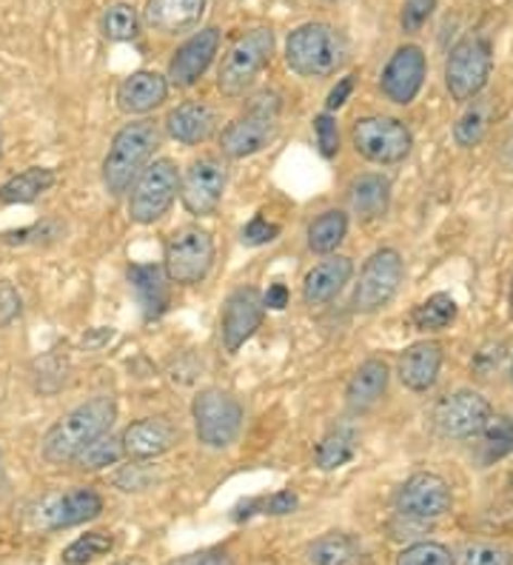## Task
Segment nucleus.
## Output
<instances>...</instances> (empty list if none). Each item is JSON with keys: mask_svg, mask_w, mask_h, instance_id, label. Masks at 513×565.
Listing matches in <instances>:
<instances>
[{"mask_svg": "<svg viewBox=\"0 0 513 565\" xmlns=\"http://www.w3.org/2000/svg\"><path fill=\"white\" fill-rule=\"evenodd\" d=\"M274 54V32L260 26V29L246 32L237 38L228 52L223 54L217 72V89L226 98H242L249 92L256 75L268 66Z\"/></svg>", "mask_w": 513, "mask_h": 565, "instance_id": "nucleus-5", "label": "nucleus"}, {"mask_svg": "<svg viewBox=\"0 0 513 565\" xmlns=\"http://www.w3.org/2000/svg\"><path fill=\"white\" fill-rule=\"evenodd\" d=\"M214 266V240L200 226H183L174 231L166 243L163 272L168 282L177 286H197L209 277Z\"/></svg>", "mask_w": 513, "mask_h": 565, "instance_id": "nucleus-9", "label": "nucleus"}, {"mask_svg": "<svg viewBox=\"0 0 513 565\" xmlns=\"http://www.w3.org/2000/svg\"><path fill=\"white\" fill-rule=\"evenodd\" d=\"M114 565H143V563H137V560H126V563H114Z\"/></svg>", "mask_w": 513, "mask_h": 565, "instance_id": "nucleus-50", "label": "nucleus"}, {"mask_svg": "<svg viewBox=\"0 0 513 565\" xmlns=\"http://www.w3.org/2000/svg\"><path fill=\"white\" fill-rule=\"evenodd\" d=\"M226 180V163L214 154H205V158L191 163L186 175L180 177V198L186 212L195 214V217H212L223 203Z\"/></svg>", "mask_w": 513, "mask_h": 565, "instance_id": "nucleus-13", "label": "nucleus"}, {"mask_svg": "<svg viewBox=\"0 0 513 565\" xmlns=\"http://www.w3.org/2000/svg\"><path fill=\"white\" fill-rule=\"evenodd\" d=\"M511 382H513V366H511Z\"/></svg>", "mask_w": 513, "mask_h": 565, "instance_id": "nucleus-51", "label": "nucleus"}, {"mask_svg": "<svg viewBox=\"0 0 513 565\" xmlns=\"http://www.w3.org/2000/svg\"><path fill=\"white\" fill-rule=\"evenodd\" d=\"M391 206V180L377 172L360 175L351 184V209L363 221H377Z\"/></svg>", "mask_w": 513, "mask_h": 565, "instance_id": "nucleus-28", "label": "nucleus"}, {"mask_svg": "<svg viewBox=\"0 0 513 565\" xmlns=\"http://www.w3.org/2000/svg\"><path fill=\"white\" fill-rule=\"evenodd\" d=\"M168 98V80L160 72H132L117 89V106L126 115H149Z\"/></svg>", "mask_w": 513, "mask_h": 565, "instance_id": "nucleus-20", "label": "nucleus"}, {"mask_svg": "<svg viewBox=\"0 0 513 565\" xmlns=\"http://www.w3.org/2000/svg\"><path fill=\"white\" fill-rule=\"evenodd\" d=\"M388 363L379 357H368L360 363L351 380L346 386V405L351 414H365L383 400L385 389H388Z\"/></svg>", "mask_w": 513, "mask_h": 565, "instance_id": "nucleus-23", "label": "nucleus"}, {"mask_svg": "<svg viewBox=\"0 0 513 565\" xmlns=\"http://www.w3.org/2000/svg\"><path fill=\"white\" fill-rule=\"evenodd\" d=\"M453 491L439 474L420 472L414 477H408L402 482V489L397 491V512L408 519H439L442 514L451 512Z\"/></svg>", "mask_w": 513, "mask_h": 565, "instance_id": "nucleus-14", "label": "nucleus"}, {"mask_svg": "<svg viewBox=\"0 0 513 565\" xmlns=\"http://www.w3.org/2000/svg\"><path fill=\"white\" fill-rule=\"evenodd\" d=\"M491 117H493V106L491 100L485 98H474L468 103V109L462 112V117L453 126V140L462 149H474V146L483 143V138L491 129Z\"/></svg>", "mask_w": 513, "mask_h": 565, "instance_id": "nucleus-31", "label": "nucleus"}, {"mask_svg": "<svg viewBox=\"0 0 513 565\" xmlns=\"http://www.w3.org/2000/svg\"><path fill=\"white\" fill-rule=\"evenodd\" d=\"M442 346L437 340H420V343H411L405 352L400 354V363H397V375H400L402 386L411 391H430L434 382L439 377V368H442Z\"/></svg>", "mask_w": 513, "mask_h": 565, "instance_id": "nucleus-19", "label": "nucleus"}, {"mask_svg": "<svg viewBox=\"0 0 513 565\" xmlns=\"http://www.w3.org/2000/svg\"><path fill=\"white\" fill-rule=\"evenodd\" d=\"M351 275H354V263L351 260L342 258V254L325 258L302 280V300H305V306H325V303H331L346 289Z\"/></svg>", "mask_w": 513, "mask_h": 565, "instance_id": "nucleus-21", "label": "nucleus"}, {"mask_svg": "<svg viewBox=\"0 0 513 565\" xmlns=\"http://www.w3.org/2000/svg\"><path fill=\"white\" fill-rule=\"evenodd\" d=\"M460 565H513V554L497 542H474L462 551Z\"/></svg>", "mask_w": 513, "mask_h": 565, "instance_id": "nucleus-40", "label": "nucleus"}, {"mask_svg": "<svg viewBox=\"0 0 513 565\" xmlns=\"http://www.w3.org/2000/svg\"><path fill=\"white\" fill-rule=\"evenodd\" d=\"M180 191V172L177 163L168 158L149 163V166L137 175L128 194V217L140 226L158 223L163 214L172 209L174 198Z\"/></svg>", "mask_w": 513, "mask_h": 565, "instance_id": "nucleus-7", "label": "nucleus"}, {"mask_svg": "<svg viewBox=\"0 0 513 565\" xmlns=\"http://www.w3.org/2000/svg\"><path fill=\"white\" fill-rule=\"evenodd\" d=\"M279 112H283V100H279L277 92L265 89V92L256 95L249 109L235 123H228L223 135H220L223 154L232 161H242V158L263 152L277 135Z\"/></svg>", "mask_w": 513, "mask_h": 565, "instance_id": "nucleus-4", "label": "nucleus"}, {"mask_svg": "<svg viewBox=\"0 0 513 565\" xmlns=\"http://www.w3.org/2000/svg\"><path fill=\"white\" fill-rule=\"evenodd\" d=\"M305 563L309 565H365L368 554H365L363 542L356 537L346 535V531H328V535L317 537L309 542L305 549Z\"/></svg>", "mask_w": 513, "mask_h": 565, "instance_id": "nucleus-27", "label": "nucleus"}, {"mask_svg": "<svg viewBox=\"0 0 513 565\" xmlns=\"http://www.w3.org/2000/svg\"><path fill=\"white\" fill-rule=\"evenodd\" d=\"M460 314L456 300L448 294V291H437L430 294L428 300H423L420 306L411 312V323H414L416 331H425V335H437V331H446Z\"/></svg>", "mask_w": 513, "mask_h": 565, "instance_id": "nucleus-30", "label": "nucleus"}, {"mask_svg": "<svg viewBox=\"0 0 513 565\" xmlns=\"http://www.w3.org/2000/svg\"><path fill=\"white\" fill-rule=\"evenodd\" d=\"M166 129L177 143L200 146L217 129V112L205 103H183L168 112Z\"/></svg>", "mask_w": 513, "mask_h": 565, "instance_id": "nucleus-26", "label": "nucleus"}, {"mask_svg": "<svg viewBox=\"0 0 513 565\" xmlns=\"http://www.w3.org/2000/svg\"><path fill=\"white\" fill-rule=\"evenodd\" d=\"M348 235V217L340 209H328L314 217L309 226V249L317 254H331Z\"/></svg>", "mask_w": 513, "mask_h": 565, "instance_id": "nucleus-32", "label": "nucleus"}, {"mask_svg": "<svg viewBox=\"0 0 513 565\" xmlns=\"http://www.w3.org/2000/svg\"><path fill=\"white\" fill-rule=\"evenodd\" d=\"M346 58V38L328 24H302L286 40L288 70L300 77L337 75Z\"/></svg>", "mask_w": 513, "mask_h": 565, "instance_id": "nucleus-3", "label": "nucleus"}, {"mask_svg": "<svg viewBox=\"0 0 513 565\" xmlns=\"http://www.w3.org/2000/svg\"><path fill=\"white\" fill-rule=\"evenodd\" d=\"M314 131H317V146L323 158H337L340 152V126H337V117L331 112H323V115L314 117Z\"/></svg>", "mask_w": 513, "mask_h": 565, "instance_id": "nucleus-41", "label": "nucleus"}, {"mask_svg": "<svg viewBox=\"0 0 513 565\" xmlns=\"http://www.w3.org/2000/svg\"><path fill=\"white\" fill-rule=\"evenodd\" d=\"M397 565H453V554L434 540H420L400 551Z\"/></svg>", "mask_w": 513, "mask_h": 565, "instance_id": "nucleus-38", "label": "nucleus"}, {"mask_svg": "<svg viewBox=\"0 0 513 565\" xmlns=\"http://www.w3.org/2000/svg\"><path fill=\"white\" fill-rule=\"evenodd\" d=\"M300 500H297L295 491H277L272 497H260V500H251L246 503V512H237L235 519L251 517V514H272V517H283V514H295Z\"/></svg>", "mask_w": 513, "mask_h": 565, "instance_id": "nucleus-39", "label": "nucleus"}, {"mask_svg": "<svg viewBox=\"0 0 513 565\" xmlns=\"http://www.w3.org/2000/svg\"><path fill=\"white\" fill-rule=\"evenodd\" d=\"M279 237V226L277 223H268L263 214H254L249 221V226L242 229V243L246 246H265L277 240Z\"/></svg>", "mask_w": 513, "mask_h": 565, "instance_id": "nucleus-43", "label": "nucleus"}, {"mask_svg": "<svg viewBox=\"0 0 513 565\" xmlns=\"http://www.w3.org/2000/svg\"><path fill=\"white\" fill-rule=\"evenodd\" d=\"M103 512V497L91 489H75L58 497L43 512V526L49 531H63V528L84 526L89 519L100 517Z\"/></svg>", "mask_w": 513, "mask_h": 565, "instance_id": "nucleus-22", "label": "nucleus"}, {"mask_svg": "<svg viewBox=\"0 0 513 565\" xmlns=\"http://www.w3.org/2000/svg\"><path fill=\"white\" fill-rule=\"evenodd\" d=\"M128 282L137 294V303L143 309L146 321H160L172 303V291H168V277L163 266L154 263H135L128 268Z\"/></svg>", "mask_w": 513, "mask_h": 565, "instance_id": "nucleus-24", "label": "nucleus"}, {"mask_svg": "<svg viewBox=\"0 0 513 565\" xmlns=\"http://www.w3.org/2000/svg\"><path fill=\"white\" fill-rule=\"evenodd\" d=\"M54 172L46 166H29L23 168L21 175L9 177L7 184L0 186V203L7 206H17V203H32L38 200L43 191H49L54 186Z\"/></svg>", "mask_w": 513, "mask_h": 565, "instance_id": "nucleus-29", "label": "nucleus"}, {"mask_svg": "<svg viewBox=\"0 0 513 565\" xmlns=\"http://www.w3.org/2000/svg\"><path fill=\"white\" fill-rule=\"evenodd\" d=\"M21 314V294L9 282H0V326H9Z\"/></svg>", "mask_w": 513, "mask_h": 565, "instance_id": "nucleus-45", "label": "nucleus"}, {"mask_svg": "<svg viewBox=\"0 0 513 565\" xmlns=\"http://www.w3.org/2000/svg\"><path fill=\"white\" fill-rule=\"evenodd\" d=\"M402 277H405V263H402V254L397 249H377L365 260L363 272H360V282L354 286V298H351V306L360 314H374L383 312L402 286Z\"/></svg>", "mask_w": 513, "mask_h": 565, "instance_id": "nucleus-10", "label": "nucleus"}, {"mask_svg": "<svg viewBox=\"0 0 513 565\" xmlns=\"http://www.w3.org/2000/svg\"><path fill=\"white\" fill-rule=\"evenodd\" d=\"M356 454V440L351 431H346V428H337V431H331V435H325L323 440H320L317 451H314V457H317V466L323 468V472H334V468L346 466V463H351Z\"/></svg>", "mask_w": 513, "mask_h": 565, "instance_id": "nucleus-34", "label": "nucleus"}, {"mask_svg": "<svg viewBox=\"0 0 513 565\" xmlns=\"http://www.w3.org/2000/svg\"><path fill=\"white\" fill-rule=\"evenodd\" d=\"M425 77H428V58L420 47L405 43L388 58L383 77H379V89L391 103L397 106H408L414 103L416 95L423 92Z\"/></svg>", "mask_w": 513, "mask_h": 565, "instance_id": "nucleus-16", "label": "nucleus"}, {"mask_svg": "<svg viewBox=\"0 0 513 565\" xmlns=\"http://www.w3.org/2000/svg\"><path fill=\"white\" fill-rule=\"evenodd\" d=\"M288 289L286 282H274V286H268V291L263 294V303L265 309H274V312H283V309L288 306Z\"/></svg>", "mask_w": 513, "mask_h": 565, "instance_id": "nucleus-48", "label": "nucleus"}, {"mask_svg": "<svg viewBox=\"0 0 513 565\" xmlns=\"http://www.w3.org/2000/svg\"><path fill=\"white\" fill-rule=\"evenodd\" d=\"M112 549H114L112 535H107V531H89V535L77 537L72 545H66L61 560L66 565H86V563H95L98 557H107Z\"/></svg>", "mask_w": 513, "mask_h": 565, "instance_id": "nucleus-36", "label": "nucleus"}, {"mask_svg": "<svg viewBox=\"0 0 513 565\" xmlns=\"http://www.w3.org/2000/svg\"><path fill=\"white\" fill-rule=\"evenodd\" d=\"M123 451L128 460H154L180 443V428L163 417H143L123 431Z\"/></svg>", "mask_w": 513, "mask_h": 565, "instance_id": "nucleus-18", "label": "nucleus"}, {"mask_svg": "<svg viewBox=\"0 0 513 565\" xmlns=\"http://www.w3.org/2000/svg\"><path fill=\"white\" fill-rule=\"evenodd\" d=\"M508 309H511V321H513V280H511V291H508Z\"/></svg>", "mask_w": 513, "mask_h": 565, "instance_id": "nucleus-49", "label": "nucleus"}, {"mask_svg": "<svg viewBox=\"0 0 513 565\" xmlns=\"http://www.w3.org/2000/svg\"><path fill=\"white\" fill-rule=\"evenodd\" d=\"M263 294L254 286H242V289L232 291L223 303V317H220V337H223L226 352H240L242 346L254 337V331L263 326Z\"/></svg>", "mask_w": 513, "mask_h": 565, "instance_id": "nucleus-15", "label": "nucleus"}, {"mask_svg": "<svg viewBox=\"0 0 513 565\" xmlns=\"http://www.w3.org/2000/svg\"><path fill=\"white\" fill-rule=\"evenodd\" d=\"M351 92H354V75L342 77L340 84L334 86L331 95H328V100H325V109H328V112H337V109H342L346 106V100L351 98Z\"/></svg>", "mask_w": 513, "mask_h": 565, "instance_id": "nucleus-47", "label": "nucleus"}, {"mask_svg": "<svg viewBox=\"0 0 513 565\" xmlns=\"http://www.w3.org/2000/svg\"><path fill=\"white\" fill-rule=\"evenodd\" d=\"M479 437H483L485 463L508 457L513 451V417H508V414H491V420L485 423Z\"/></svg>", "mask_w": 513, "mask_h": 565, "instance_id": "nucleus-35", "label": "nucleus"}, {"mask_svg": "<svg viewBox=\"0 0 513 565\" xmlns=\"http://www.w3.org/2000/svg\"><path fill=\"white\" fill-rule=\"evenodd\" d=\"M491 414L493 409L485 394L474 389H460L439 400L434 409V426L442 437L471 440V437H479L485 423L491 420Z\"/></svg>", "mask_w": 513, "mask_h": 565, "instance_id": "nucleus-12", "label": "nucleus"}, {"mask_svg": "<svg viewBox=\"0 0 513 565\" xmlns=\"http://www.w3.org/2000/svg\"><path fill=\"white\" fill-rule=\"evenodd\" d=\"M123 457H126V451H123V440L109 431V435L98 437L95 443L86 445V449L80 451L72 463H75L77 468H84V472H103V468H109V466H117Z\"/></svg>", "mask_w": 513, "mask_h": 565, "instance_id": "nucleus-33", "label": "nucleus"}, {"mask_svg": "<svg viewBox=\"0 0 513 565\" xmlns=\"http://www.w3.org/2000/svg\"><path fill=\"white\" fill-rule=\"evenodd\" d=\"M434 9H437V0H405V3H402V15H400L402 29L411 32V35L420 32L430 21Z\"/></svg>", "mask_w": 513, "mask_h": 565, "instance_id": "nucleus-42", "label": "nucleus"}, {"mask_svg": "<svg viewBox=\"0 0 513 565\" xmlns=\"http://www.w3.org/2000/svg\"><path fill=\"white\" fill-rule=\"evenodd\" d=\"M137 29H140V17H137V9L132 3H114L107 9L103 15V35L114 43H126V40L137 38Z\"/></svg>", "mask_w": 513, "mask_h": 565, "instance_id": "nucleus-37", "label": "nucleus"}, {"mask_svg": "<svg viewBox=\"0 0 513 565\" xmlns=\"http://www.w3.org/2000/svg\"><path fill=\"white\" fill-rule=\"evenodd\" d=\"M351 143L365 161L377 163V166H397L414 149V135L397 117L371 115L360 117L351 126Z\"/></svg>", "mask_w": 513, "mask_h": 565, "instance_id": "nucleus-8", "label": "nucleus"}, {"mask_svg": "<svg viewBox=\"0 0 513 565\" xmlns=\"http://www.w3.org/2000/svg\"><path fill=\"white\" fill-rule=\"evenodd\" d=\"M117 420V403L112 398H95L63 414L43 437V457L49 463H72L89 443L109 435Z\"/></svg>", "mask_w": 513, "mask_h": 565, "instance_id": "nucleus-1", "label": "nucleus"}, {"mask_svg": "<svg viewBox=\"0 0 513 565\" xmlns=\"http://www.w3.org/2000/svg\"><path fill=\"white\" fill-rule=\"evenodd\" d=\"M220 52V29L217 26H209V29H200L197 35H191L186 43H183L174 58L168 61V86H177V89H189L195 86L200 77L209 72V66L214 63V54Z\"/></svg>", "mask_w": 513, "mask_h": 565, "instance_id": "nucleus-17", "label": "nucleus"}, {"mask_svg": "<svg viewBox=\"0 0 513 565\" xmlns=\"http://www.w3.org/2000/svg\"><path fill=\"white\" fill-rule=\"evenodd\" d=\"M149 480L151 477L143 472V468L128 466V468H123L117 477H114V486H121L123 491H143L146 486H149Z\"/></svg>", "mask_w": 513, "mask_h": 565, "instance_id": "nucleus-46", "label": "nucleus"}, {"mask_svg": "<svg viewBox=\"0 0 513 565\" xmlns=\"http://www.w3.org/2000/svg\"><path fill=\"white\" fill-rule=\"evenodd\" d=\"M197 440L209 449H228L240 437L242 405L223 389H203L191 403Z\"/></svg>", "mask_w": 513, "mask_h": 565, "instance_id": "nucleus-11", "label": "nucleus"}, {"mask_svg": "<svg viewBox=\"0 0 513 565\" xmlns=\"http://www.w3.org/2000/svg\"><path fill=\"white\" fill-rule=\"evenodd\" d=\"M209 0H149L146 24L160 35H183L200 26Z\"/></svg>", "mask_w": 513, "mask_h": 565, "instance_id": "nucleus-25", "label": "nucleus"}, {"mask_svg": "<svg viewBox=\"0 0 513 565\" xmlns=\"http://www.w3.org/2000/svg\"><path fill=\"white\" fill-rule=\"evenodd\" d=\"M166 565H235V560L228 557L226 551L220 549H205L195 551V554H183V557H174Z\"/></svg>", "mask_w": 513, "mask_h": 565, "instance_id": "nucleus-44", "label": "nucleus"}, {"mask_svg": "<svg viewBox=\"0 0 513 565\" xmlns=\"http://www.w3.org/2000/svg\"><path fill=\"white\" fill-rule=\"evenodd\" d=\"M0 140H3V135H0Z\"/></svg>", "mask_w": 513, "mask_h": 565, "instance_id": "nucleus-52", "label": "nucleus"}, {"mask_svg": "<svg viewBox=\"0 0 513 565\" xmlns=\"http://www.w3.org/2000/svg\"><path fill=\"white\" fill-rule=\"evenodd\" d=\"M158 143L160 131L151 121L126 123L114 135L107 161H103V186H107L112 198H123L132 189V184H135L137 175L146 168Z\"/></svg>", "mask_w": 513, "mask_h": 565, "instance_id": "nucleus-2", "label": "nucleus"}, {"mask_svg": "<svg viewBox=\"0 0 513 565\" xmlns=\"http://www.w3.org/2000/svg\"><path fill=\"white\" fill-rule=\"evenodd\" d=\"M493 72L491 40L483 35H468L448 52L446 86L456 103H471L483 95Z\"/></svg>", "mask_w": 513, "mask_h": 565, "instance_id": "nucleus-6", "label": "nucleus"}]
</instances>
